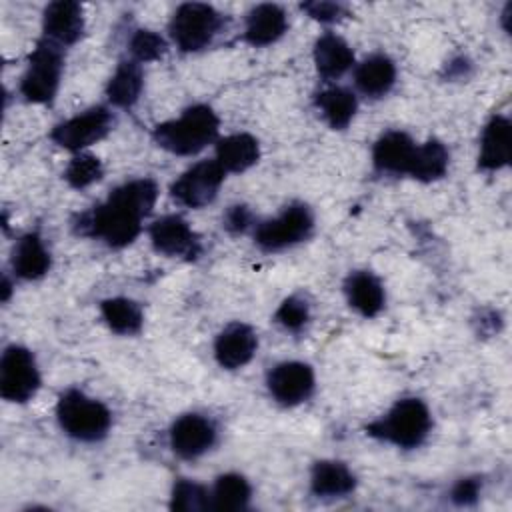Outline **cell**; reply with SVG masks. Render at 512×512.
<instances>
[{
  "label": "cell",
  "instance_id": "obj_1",
  "mask_svg": "<svg viewBox=\"0 0 512 512\" xmlns=\"http://www.w3.org/2000/svg\"><path fill=\"white\" fill-rule=\"evenodd\" d=\"M160 188L154 178H130L114 186L108 196L76 214L72 228L84 238L98 240L108 248L130 246L144 230V220L156 206Z\"/></svg>",
  "mask_w": 512,
  "mask_h": 512
},
{
  "label": "cell",
  "instance_id": "obj_2",
  "mask_svg": "<svg viewBox=\"0 0 512 512\" xmlns=\"http://www.w3.org/2000/svg\"><path fill=\"white\" fill-rule=\"evenodd\" d=\"M220 138V118L210 104H192L154 126L152 140L174 156H196Z\"/></svg>",
  "mask_w": 512,
  "mask_h": 512
},
{
  "label": "cell",
  "instance_id": "obj_3",
  "mask_svg": "<svg viewBox=\"0 0 512 512\" xmlns=\"http://www.w3.org/2000/svg\"><path fill=\"white\" fill-rule=\"evenodd\" d=\"M432 424L428 404L418 396H404L372 420L366 426V434L400 450H416L428 440Z\"/></svg>",
  "mask_w": 512,
  "mask_h": 512
},
{
  "label": "cell",
  "instance_id": "obj_4",
  "mask_svg": "<svg viewBox=\"0 0 512 512\" xmlns=\"http://www.w3.org/2000/svg\"><path fill=\"white\" fill-rule=\"evenodd\" d=\"M60 430L82 444L102 442L112 428L110 408L80 388H66L56 400Z\"/></svg>",
  "mask_w": 512,
  "mask_h": 512
},
{
  "label": "cell",
  "instance_id": "obj_5",
  "mask_svg": "<svg viewBox=\"0 0 512 512\" xmlns=\"http://www.w3.org/2000/svg\"><path fill=\"white\" fill-rule=\"evenodd\" d=\"M66 50L46 38H38L36 46L28 54L26 68L20 76L18 92L24 102L50 106L60 90L64 74Z\"/></svg>",
  "mask_w": 512,
  "mask_h": 512
},
{
  "label": "cell",
  "instance_id": "obj_6",
  "mask_svg": "<svg viewBox=\"0 0 512 512\" xmlns=\"http://www.w3.org/2000/svg\"><path fill=\"white\" fill-rule=\"evenodd\" d=\"M316 228L314 210L306 202H290L276 216L258 220L252 238L264 252H282L306 242Z\"/></svg>",
  "mask_w": 512,
  "mask_h": 512
},
{
  "label": "cell",
  "instance_id": "obj_7",
  "mask_svg": "<svg viewBox=\"0 0 512 512\" xmlns=\"http://www.w3.org/2000/svg\"><path fill=\"white\" fill-rule=\"evenodd\" d=\"M224 28V16L210 4L184 2L176 6L168 22L170 42L184 54L202 52Z\"/></svg>",
  "mask_w": 512,
  "mask_h": 512
},
{
  "label": "cell",
  "instance_id": "obj_8",
  "mask_svg": "<svg viewBox=\"0 0 512 512\" xmlns=\"http://www.w3.org/2000/svg\"><path fill=\"white\" fill-rule=\"evenodd\" d=\"M114 124L116 116L112 106L96 104L54 124L50 130V140L58 148L70 154H78L104 140L112 132Z\"/></svg>",
  "mask_w": 512,
  "mask_h": 512
},
{
  "label": "cell",
  "instance_id": "obj_9",
  "mask_svg": "<svg viewBox=\"0 0 512 512\" xmlns=\"http://www.w3.org/2000/svg\"><path fill=\"white\" fill-rule=\"evenodd\" d=\"M42 374L34 352L22 344H8L0 356V396L10 404L34 400Z\"/></svg>",
  "mask_w": 512,
  "mask_h": 512
},
{
  "label": "cell",
  "instance_id": "obj_10",
  "mask_svg": "<svg viewBox=\"0 0 512 512\" xmlns=\"http://www.w3.org/2000/svg\"><path fill=\"white\" fill-rule=\"evenodd\" d=\"M226 180V172L214 158H204L190 164L172 184L170 196L184 208H204L218 198V192Z\"/></svg>",
  "mask_w": 512,
  "mask_h": 512
},
{
  "label": "cell",
  "instance_id": "obj_11",
  "mask_svg": "<svg viewBox=\"0 0 512 512\" xmlns=\"http://www.w3.org/2000/svg\"><path fill=\"white\" fill-rule=\"evenodd\" d=\"M218 444L216 422L202 412H184L168 428V446L180 460H198Z\"/></svg>",
  "mask_w": 512,
  "mask_h": 512
},
{
  "label": "cell",
  "instance_id": "obj_12",
  "mask_svg": "<svg viewBox=\"0 0 512 512\" xmlns=\"http://www.w3.org/2000/svg\"><path fill=\"white\" fill-rule=\"evenodd\" d=\"M266 390L278 406L296 408L308 402L316 390L314 368L302 360L276 362L266 372Z\"/></svg>",
  "mask_w": 512,
  "mask_h": 512
},
{
  "label": "cell",
  "instance_id": "obj_13",
  "mask_svg": "<svg viewBox=\"0 0 512 512\" xmlns=\"http://www.w3.org/2000/svg\"><path fill=\"white\" fill-rule=\"evenodd\" d=\"M146 232L152 248L166 258L194 260L200 254V236L180 214H164L154 218Z\"/></svg>",
  "mask_w": 512,
  "mask_h": 512
},
{
  "label": "cell",
  "instance_id": "obj_14",
  "mask_svg": "<svg viewBox=\"0 0 512 512\" xmlns=\"http://www.w3.org/2000/svg\"><path fill=\"white\" fill-rule=\"evenodd\" d=\"M258 352V334L246 322L226 324L214 338L212 354L220 368L240 370L252 362Z\"/></svg>",
  "mask_w": 512,
  "mask_h": 512
},
{
  "label": "cell",
  "instance_id": "obj_15",
  "mask_svg": "<svg viewBox=\"0 0 512 512\" xmlns=\"http://www.w3.org/2000/svg\"><path fill=\"white\" fill-rule=\"evenodd\" d=\"M86 32L84 8L78 2L56 0L42 12V38L60 48H70L82 40Z\"/></svg>",
  "mask_w": 512,
  "mask_h": 512
},
{
  "label": "cell",
  "instance_id": "obj_16",
  "mask_svg": "<svg viewBox=\"0 0 512 512\" xmlns=\"http://www.w3.org/2000/svg\"><path fill=\"white\" fill-rule=\"evenodd\" d=\"M418 142L404 130H388L372 146V168L384 176H408Z\"/></svg>",
  "mask_w": 512,
  "mask_h": 512
},
{
  "label": "cell",
  "instance_id": "obj_17",
  "mask_svg": "<svg viewBox=\"0 0 512 512\" xmlns=\"http://www.w3.org/2000/svg\"><path fill=\"white\" fill-rule=\"evenodd\" d=\"M512 156V124L506 114L488 118L480 132L478 168L484 172H498L510 164Z\"/></svg>",
  "mask_w": 512,
  "mask_h": 512
},
{
  "label": "cell",
  "instance_id": "obj_18",
  "mask_svg": "<svg viewBox=\"0 0 512 512\" xmlns=\"http://www.w3.org/2000/svg\"><path fill=\"white\" fill-rule=\"evenodd\" d=\"M352 70H354L352 72L354 92L362 94L364 98H370V100L388 96L398 78L396 62L384 52H374V54L366 56L364 60L356 62V66Z\"/></svg>",
  "mask_w": 512,
  "mask_h": 512
},
{
  "label": "cell",
  "instance_id": "obj_19",
  "mask_svg": "<svg viewBox=\"0 0 512 512\" xmlns=\"http://www.w3.org/2000/svg\"><path fill=\"white\" fill-rule=\"evenodd\" d=\"M288 26V14L280 4H256L246 12L242 38L254 48L272 46L288 32Z\"/></svg>",
  "mask_w": 512,
  "mask_h": 512
},
{
  "label": "cell",
  "instance_id": "obj_20",
  "mask_svg": "<svg viewBox=\"0 0 512 512\" xmlns=\"http://www.w3.org/2000/svg\"><path fill=\"white\" fill-rule=\"evenodd\" d=\"M308 486L312 496L322 500H336L350 496L358 486V478L346 462L336 458H322L312 464Z\"/></svg>",
  "mask_w": 512,
  "mask_h": 512
},
{
  "label": "cell",
  "instance_id": "obj_21",
  "mask_svg": "<svg viewBox=\"0 0 512 512\" xmlns=\"http://www.w3.org/2000/svg\"><path fill=\"white\" fill-rule=\"evenodd\" d=\"M52 268V254L38 232L22 234L10 254V270L16 280L36 282L44 278Z\"/></svg>",
  "mask_w": 512,
  "mask_h": 512
},
{
  "label": "cell",
  "instance_id": "obj_22",
  "mask_svg": "<svg viewBox=\"0 0 512 512\" xmlns=\"http://www.w3.org/2000/svg\"><path fill=\"white\" fill-rule=\"evenodd\" d=\"M312 62L316 74L324 82H334L356 66V56L352 46L340 34L328 30L316 38L312 48Z\"/></svg>",
  "mask_w": 512,
  "mask_h": 512
},
{
  "label": "cell",
  "instance_id": "obj_23",
  "mask_svg": "<svg viewBox=\"0 0 512 512\" xmlns=\"http://www.w3.org/2000/svg\"><path fill=\"white\" fill-rule=\"evenodd\" d=\"M348 306L362 318L378 316L386 306V288L372 270H354L344 280Z\"/></svg>",
  "mask_w": 512,
  "mask_h": 512
},
{
  "label": "cell",
  "instance_id": "obj_24",
  "mask_svg": "<svg viewBox=\"0 0 512 512\" xmlns=\"http://www.w3.org/2000/svg\"><path fill=\"white\" fill-rule=\"evenodd\" d=\"M262 156L260 142L250 132H232L220 136L214 144V160L226 174H242L258 164Z\"/></svg>",
  "mask_w": 512,
  "mask_h": 512
},
{
  "label": "cell",
  "instance_id": "obj_25",
  "mask_svg": "<svg viewBox=\"0 0 512 512\" xmlns=\"http://www.w3.org/2000/svg\"><path fill=\"white\" fill-rule=\"evenodd\" d=\"M314 108L330 130H346L358 112V94L340 84H328L314 94Z\"/></svg>",
  "mask_w": 512,
  "mask_h": 512
},
{
  "label": "cell",
  "instance_id": "obj_26",
  "mask_svg": "<svg viewBox=\"0 0 512 512\" xmlns=\"http://www.w3.org/2000/svg\"><path fill=\"white\" fill-rule=\"evenodd\" d=\"M144 90V68L132 58H122L106 82V100L112 108H132Z\"/></svg>",
  "mask_w": 512,
  "mask_h": 512
},
{
  "label": "cell",
  "instance_id": "obj_27",
  "mask_svg": "<svg viewBox=\"0 0 512 512\" xmlns=\"http://www.w3.org/2000/svg\"><path fill=\"white\" fill-rule=\"evenodd\" d=\"M450 168V150L438 138H428L418 142L412 164L408 168V178L430 184L442 180Z\"/></svg>",
  "mask_w": 512,
  "mask_h": 512
},
{
  "label": "cell",
  "instance_id": "obj_28",
  "mask_svg": "<svg viewBox=\"0 0 512 512\" xmlns=\"http://www.w3.org/2000/svg\"><path fill=\"white\" fill-rule=\"evenodd\" d=\"M252 484L240 472H224L210 486V510L240 512L250 506Z\"/></svg>",
  "mask_w": 512,
  "mask_h": 512
},
{
  "label": "cell",
  "instance_id": "obj_29",
  "mask_svg": "<svg viewBox=\"0 0 512 512\" xmlns=\"http://www.w3.org/2000/svg\"><path fill=\"white\" fill-rule=\"evenodd\" d=\"M100 316L110 332L118 336H136L144 328L142 306L126 296H110L100 302Z\"/></svg>",
  "mask_w": 512,
  "mask_h": 512
},
{
  "label": "cell",
  "instance_id": "obj_30",
  "mask_svg": "<svg viewBox=\"0 0 512 512\" xmlns=\"http://www.w3.org/2000/svg\"><path fill=\"white\" fill-rule=\"evenodd\" d=\"M62 178L74 190L90 188L92 184H96L104 178L102 160L96 154L88 152V150L72 154L64 172H62Z\"/></svg>",
  "mask_w": 512,
  "mask_h": 512
},
{
  "label": "cell",
  "instance_id": "obj_31",
  "mask_svg": "<svg viewBox=\"0 0 512 512\" xmlns=\"http://www.w3.org/2000/svg\"><path fill=\"white\" fill-rule=\"evenodd\" d=\"M170 508L176 512L210 510V486L192 478L174 480L170 488Z\"/></svg>",
  "mask_w": 512,
  "mask_h": 512
},
{
  "label": "cell",
  "instance_id": "obj_32",
  "mask_svg": "<svg viewBox=\"0 0 512 512\" xmlns=\"http://www.w3.org/2000/svg\"><path fill=\"white\" fill-rule=\"evenodd\" d=\"M168 40L152 28H136L128 38V58L138 64H148L164 58Z\"/></svg>",
  "mask_w": 512,
  "mask_h": 512
},
{
  "label": "cell",
  "instance_id": "obj_33",
  "mask_svg": "<svg viewBox=\"0 0 512 512\" xmlns=\"http://www.w3.org/2000/svg\"><path fill=\"white\" fill-rule=\"evenodd\" d=\"M310 316V302L302 294H290L278 304L274 322L290 334H300L308 326Z\"/></svg>",
  "mask_w": 512,
  "mask_h": 512
},
{
  "label": "cell",
  "instance_id": "obj_34",
  "mask_svg": "<svg viewBox=\"0 0 512 512\" xmlns=\"http://www.w3.org/2000/svg\"><path fill=\"white\" fill-rule=\"evenodd\" d=\"M482 494V478L478 476H464L458 478L450 488V500L456 506H474Z\"/></svg>",
  "mask_w": 512,
  "mask_h": 512
},
{
  "label": "cell",
  "instance_id": "obj_35",
  "mask_svg": "<svg viewBox=\"0 0 512 512\" xmlns=\"http://www.w3.org/2000/svg\"><path fill=\"white\" fill-rule=\"evenodd\" d=\"M256 222L258 220L254 218L252 210L244 204L228 206V210L224 212V218H222V226L232 234H242L246 230H254Z\"/></svg>",
  "mask_w": 512,
  "mask_h": 512
},
{
  "label": "cell",
  "instance_id": "obj_36",
  "mask_svg": "<svg viewBox=\"0 0 512 512\" xmlns=\"http://www.w3.org/2000/svg\"><path fill=\"white\" fill-rule=\"evenodd\" d=\"M300 8L320 24H334L346 16V6L338 2H306Z\"/></svg>",
  "mask_w": 512,
  "mask_h": 512
}]
</instances>
